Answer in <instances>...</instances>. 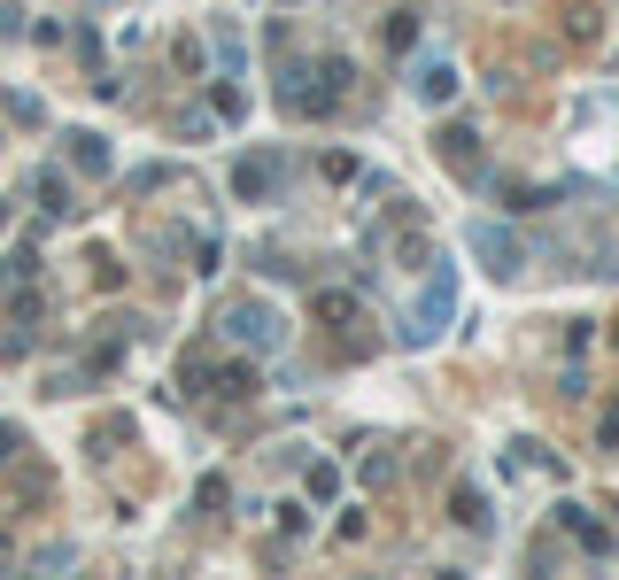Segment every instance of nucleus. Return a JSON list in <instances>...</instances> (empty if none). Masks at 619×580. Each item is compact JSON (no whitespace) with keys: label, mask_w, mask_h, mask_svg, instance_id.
<instances>
[{"label":"nucleus","mask_w":619,"mask_h":580,"mask_svg":"<svg viewBox=\"0 0 619 580\" xmlns=\"http://www.w3.org/2000/svg\"><path fill=\"white\" fill-rule=\"evenodd\" d=\"M271 178H279V163H271V155H248V163H240V171H233L240 202H264V194H271Z\"/></svg>","instance_id":"nucleus-6"},{"label":"nucleus","mask_w":619,"mask_h":580,"mask_svg":"<svg viewBox=\"0 0 619 580\" xmlns=\"http://www.w3.org/2000/svg\"><path fill=\"white\" fill-rule=\"evenodd\" d=\"M16 449H24V441H16V426H0V464L16 457Z\"/></svg>","instance_id":"nucleus-14"},{"label":"nucleus","mask_w":619,"mask_h":580,"mask_svg":"<svg viewBox=\"0 0 619 580\" xmlns=\"http://www.w3.org/2000/svg\"><path fill=\"white\" fill-rule=\"evenodd\" d=\"M225 333H233L240 348H279V318H271L264 302H233V318H225Z\"/></svg>","instance_id":"nucleus-3"},{"label":"nucleus","mask_w":619,"mask_h":580,"mask_svg":"<svg viewBox=\"0 0 619 580\" xmlns=\"http://www.w3.org/2000/svg\"><path fill=\"white\" fill-rule=\"evenodd\" d=\"M31 271H39V256H8L0 263V302H16V294L31 287Z\"/></svg>","instance_id":"nucleus-9"},{"label":"nucleus","mask_w":619,"mask_h":580,"mask_svg":"<svg viewBox=\"0 0 619 580\" xmlns=\"http://www.w3.org/2000/svg\"><path fill=\"white\" fill-rule=\"evenodd\" d=\"M565 534H573V542H589V550H604V526H596V519H581L573 503H565Z\"/></svg>","instance_id":"nucleus-11"},{"label":"nucleus","mask_w":619,"mask_h":580,"mask_svg":"<svg viewBox=\"0 0 619 580\" xmlns=\"http://www.w3.org/2000/svg\"><path fill=\"white\" fill-rule=\"evenodd\" d=\"M472 256L488 263L496 279H511V271L527 263V256H519V240H511V232H503V225H472Z\"/></svg>","instance_id":"nucleus-4"},{"label":"nucleus","mask_w":619,"mask_h":580,"mask_svg":"<svg viewBox=\"0 0 619 580\" xmlns=\"http://www.w3.org/2000/svg\"><path fill=\"white\" fill-rule=\"evenodd\" d=\"M449 519H457V526H472V534H488V495H480V488H457Z\"/></svg>","instance_id":"nucleus-8"},{"label":"nucleus","mask_w":619,"mask_h":580,"mask_svg":"<svg viewBox=\"0 0 619 580\" xmlns=\"http://www.w3.org/2000/svg\"><path fill=\"white\" fill-rule=\"evenodd\" d=\"M349 86V62H318V70H287L279 78V109L287 116H325Z\"/></svg>","instance_id":"nucleus-1"},{"label":"nucleus","mask_w":619,"mask_h":580,"mask_svg":"<svg viewBox=\"0 0 619 580\" xmlns=\"http://www.w3.org/2000/svg\"><path fill=\"white\" fill-rule=\"evenodd\" d=\"M318 318L341 325V318H356V302H349V294H318Z\"/></svg>","instance_id":"nucleus-13"},{"label":"nucleus","mask_w":619,"mask_h":580,"mask_svg":"<svg viewBox=\"0 0 619 580\" xmlns=\"http://www.w3.org/2000/svg\"><path fill=\"white\" fill-rule=\"evenodd\" d=\"M604 434H612V441H619V410H612V418H604Z\"/></svg>","instance_id":"nucleus-15"},{"label":"nucleus","mask_w":619,"mask_h":580,"mask_svg":"<svg viewBox=\"0 0 619 580\" xmlns=\"http://www.w3.org/2000/svg\"><path fill=\"white\" fill-rule=\"evenodd\" d=\"M310 495H318V503H325V495H341V472H333V464H310Z\"/></svg>","instance_id":"nucleus-12"},{"label":"nucleus","mask_w":619,"mask_h":580,"mask_svg":"<svg viewBox=\"0 0 619 580\" xmlns=\"http://www.w3.org/2000/svg\"><path fill=\"white\" fill-rule=\"evenodd\" d=\"M449 310H457V271H449V263H434V271H426V294L411 302V325H403V341H411V348L442 341Z\"/></svg>","instance_id":"nucleus-2"},{"label":"nucleus","mask_w":619,"mask_h":580,"mask_svg":"<svg viewBox=\"0 0 619 580\" xmlns=\"http://www.w3.org/2000/svg\"><path fill=\"white\" fill-rule=\"evenodd\" d=\"M411 93L426 101V109H442V101H457V62H442V55H426L411 70Z\"/></svg>","instance_id":"nucleus-5"},{"label":"nucleus","mask_w":619,"mask_h":580,"mask_svg":"<svg viewBox=\"0 0 619 580\" xmlns=\"http://www.w3.org/2000/svg\"><path fill=\"white\" fill-rule=\"evenodd\" d=\"M70 155H78V171H109V140H93V132H78Z\"/></svg>","instance_id":"nucleus-10"},{"label":"nucleus","mask_w":619,"mask_h":580,"mask_svg":"<svg viewBox=\"0 0 619 580\" xmlns=\"http://www.w3.org/2000/svg\"><path fill=\"white\" fill-rule=\"evenodd\" d=\"M442 155H449V171H480V140H472L465 124H449V132H442Z\"/></svg>","instance_id":"nucleus-7"}]
</instances>
